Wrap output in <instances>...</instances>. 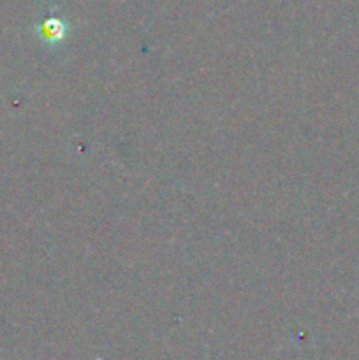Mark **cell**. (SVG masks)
I'll return each instance as SVG.
<instances>
[{"label": "cell", "mask_w": 359, "mask_h": 360, "mask_svg": "<svg viewBox=\"0 0 359 360\" xmlns=\"http://www.w3.org/2000/svg\"><path fill=\"white\" fill-rule=\"evenodd\" d=\"M67 34V25L58 18H46L42 23L37 25V35L46 44H58L63 41Z\"/></svg>", "instance_id": "6da1fadb"}]
</instances>
